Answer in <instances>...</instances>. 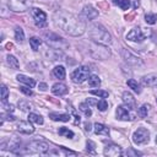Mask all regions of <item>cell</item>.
<instances>
[{
    "instance_id": "cell-11",
    "label": "cell",
    "mask_w": 157,
    "mask_h": 157,
    "mask_svg": "<svg viewBox=\"0 0 157 157\" xmlns=\"http://www.w3.org/2000/svg\"><path fill=\"white\" fill-rule=\"evenodd\" d=\"M103 155L108 156V157H119V156L123 155V150H121L120 146H118L115 144H109L104 147Z\"/></svg>"
},
{
    "instance_id": "cell-27",
    "label": "cell",
    "mask_w": 157,
    "mask_h": 157,
    "mask_svg": "<svg viewBox=\"0 0 157 157\" xmlns=\"http://www.w3.org/2000/svg\"><path fill=\"white\" fill-rule=\"evenodd\" d=\"M40 44H42V40H40L38 37H32V38H29V45H31V48H32L34 52L38 50V48H39Z\"/></svg>"
},
{
    "instance_id": "cell-30",
    "label": "cell",
    "mask_w": 157,
    "mask_h": 157,
    "mask_svg": "<svg viewBox=\"0 0 157 157\" xmlns=\"http://www.w3.org/2000/svg\"><path fill=\"white\" fill-rule=\"evenodd\" d=\"M15 39L17 42H23L25 40V32L21 27H16L15 28Z\"/></svg>"
},
{
    "instance_id": "cell-9",
    "label": "cell",
    "mask_w": 157,
    "mask_h": 157,
    "mask_svg": "<svg viewBox=\"0 0 157 157\" xmlns=\"http://www.w3.org/2000/svg\"><path fill=\"white\" fill-rule=\"evenodd\" d=\"M91 54L94 56V58H98V59H107L109 55H110V52L103 45V44H96L91 48Z\"/></svg>"
},
{
    "instance_id": "cell-31",
    "label": "cell",
    "mask_w": 157,
    "mask_h": 157,
    "mask_svg": "<svg viewBox=\"0 0 157 157\" xmlns=\"http://www.w3.org/2000/svg\"><path fill=\"white\" fill-rule=\"evenodd\" d=\"M126 83H128V86L132 90V91H135L136 93H140L141 92V90H140V86H139V83L134 80V78H129L128 81H126Z\"/></svg>"
},
{
    "instance_id": "cell-4",
    "label": "cell",
    "mask_w": 157,
    "mask_h": 157,
    "mask_svg": "<svg viewBox=\"0 0 157 157\" xmlns=\"http://www.w3.org/2000/svg\"><path fill=\"white\" fill-rule=\"evenodd\" d=\"M90 77V67L88 66H78L71 72V81L75 83H82Z\"/></svg>"
},
{
    "instance_id": "cell-19",
    "label": "cell",
    "mask_w": 157,
    "mask_h": 157,
    "mask_svg": "<svg viewBox=\"0 0 157 157\" xmlns=\"http://www.w3.org/2000/svg\"><path fill=\"white\" fill-rule=\"evenodd\" d=\"M16 78H17V81H18V82H21V83H25L26 86H29L31 88L36 86V81H34V78H32V77H28V76H26V75L18 74V75L16 76Z\"/></svg>"
},
{
    "instance_id": "cell-5",
    "label": "cell",
    "mask_w": 157,
    "mask_h": 157,
    "mask_svg": "<svg viewBox=\"0 0 157 157\" xmlns=\"http://www.w3.org/2000/svg\"><path fill=\"white\" fill-rule=\"evenodd\" d=\"M117 119L124 120V121L134 120V119H135V115H134V113L131 112V107H129V105L125 104V103L118 105V108H117Z\"/></svg>"
},
{
    "instance_id": "cell-21",
    "label": "cell",
    "mask_w": 157,
    "mask_h": 157,
    "mask_svg": "<svg viewBox=\"0 0 157 157\" xmlns=\"http://www.w3.org/2000/svg\"><path fill=\"white\" fill-rule=\"evenodd\" d=\"M93 131L96 135H104V136L109 135V129L104 124H101V123H96L93 125Z\"/></svg>"
},
{
    "instance_id": "cell-28",
    "label": "cell",
    "mask_w": 157,
    "mask_h": 157,
    "mask_svg": "<svg viewBox=\"0 0 157 157\" xmlns=\"http://www.w3.org/2000/svg\"><path fill=\"white\" fill-rule=\"evenodd\" d=\"M88 85L91 87H99L101 85V78L97 76V75H91L88 77Z\"/></svg>"
},
{
    "instance_id": "cell-29",
    "label": "cell",
    "mask_w": 157,
    "mask_h": 157,
    "mask_svg": "<svg viewBox=\"0 0 157 157\" xmlns=\"http://www.w3.org/2000/svg\"><path fill=\"white\" fill-rule=\"evenodd\" d=\"M28 120H31L32 123H36V124H39L42 125L43 124V118L36 113H29L28 114Z\"/></svg>"
},
{
    "instance_id": "cell-36",
    "label": "cell",
    "mask_w": 157,
    "mask_h": 157,
    "mask_svg": "<svg viewBox=\"0 0 157 157\" xmlns=\"http://www.w3.org/2000/svg\"><path fill=\"white\" fill-rule=\"evenodd\" d=\"M96 105H97L98 110H101V112H104V110H107V108H108V103H107V101H105L104 98L99 99V101L96 103Z\"/></svg>"
},
{
    "instance_id": "cell-44",
    "label": "cell",
    "mask_w": 157,
    "mask_h": 157,
    "mask_svg": "<svg viewBox=\"0 0 157 157\" xmlns=\"http://www.w3.org/2000/svg\"><path fill=\"white\" fill-rule=\"evenodd\" d=\"M47 87H48V86H47V83H43V82H42V83H39V88H40L42 91H45V90H47Z\"/></svg>"
},
{
    "instance_id": "cell-3",
    "label": "cell",
    "mask_w": 157,
    "mask_h": 157,
    "mask_svg": "<svg viewBox=\"0 0 157 157\" xmlns=\"http://www.w3.org/2000/svg\"><path fill=\"white\" fill-rule=\"evenodd\" d=\"M26 151L28 153H39V155H43V153H47L49 151V145L44 141H39V140H34V141H31L26 145Z\"/></svg>"
},
{
    "instance_id": "cell-20",
    "label": "cell",
    "mask_w": 157,
    "mask_h": 157,
    "mask_svg": "<svg viewBox=\"0 0 157 157\" xmlns=\"http://www.w3.org/2000/svg\"><path fill=\"white\" fill-rule=\"evenodd\" d=\"M121 99H123V102H124L125 104H128V105L131 107V108H134V107L136 105V101H135L134 96H132L130 92H128V91L123 92V94H121Z\"/></svg>"
},
{
    "instance_id": "cell-14",
    "label": "cell",
    "mask_w": 157,
    "mask_h": 157,
    "mask_svg": "<svg viewBox=\"0 0 157 157\" xmlns=\"http://www.w3.org/2000/svg\"><path fill=\"white\" fill-rule=\"evenodd\" d=\"M44 37L47 38V43L50 44V45L56 47V49H58V47H59V49H60V44H65L64 39H63L61 37L54 34V33H44Z\"/></svg>"
},
{
    "instance_id": "cell-1",
    "label": "cell",
    "mask_w": 157,
    "mask_h": 157,
    "mask_svg": "<svg viewBox=\"0 0 157 157\" xmlns=\"http://www.w3.org/2000/svg\"><path fill=\"white\" fill-rule=\"evenodd\" d=\"M53 22L56 28L69 36H82L86 31V23L78 16L66 10H56L53 15Z\"/></svg>"
},
{
    "instance_id": "cell-22",
    "label": "cell",
    "mask_w": 157,
    "mask_h": 157,
    "mask_svg": "<svg viewBox=\"0 0 157 157\" xmlns=\"http://www.w3.org/2000/svg\"><path fill=\"white\" fill-rule=\"evenodd\" d=\"M53 76L55 78H59V80H64L65 76H66V71H65V67L61 66V65H58L53 69Z\"/></svg>"
},
{
    "instance_id": "cell-23",
    "label": "cell",
    "mask_w": 157,
    "mask_h": 157,
    "mask_svg": "<svg viewBox=\"0 0 157 157\" xmlns=\"http://www.w3.org/2000/svg\"><path fill=\"white\" fill-rule=\"evenodd\" d=\"M49 118L54 121H69L70 114H58V113H49Z\"/></svg>"
},
{
    "instance_id": "cell-13",
    "label": "cell",
    "mask_w": 157,
    "mask_h": 157,
    "mask_svg": "<svg viewBox=\"0 0 157 157\" xmlns=\"http://www.w3.org/2000/svg\"><path fill=\"white\" fill-rule=\"evenodd\" d=\"M17 131L18 132H21V134H26V135H29V134H33V131H34V126H33V124H32V121L31 120H21V121H18V124H17Z\"/></svg>"
},
{
    "instance_id": "cell-46",
    "label": "cell",
    "mask_w": 157,
    "mask_h": 157,
    "mask_svg": "<svg viewBox=\"0 0 157 157\" xmlns=\"http://www.w3.org/2000/svg\"><path fill=\"white\" fill-rule=\"evenodd\" d=\"M156 101H157V98H156Z\"/></svg>"
},
{
    "instance_id": "cell-8",
    "label": "cell",
    "mask_w": 157,
    "mask_h": 157,
    "mask_svg": "<svg viewBox=\"0 0 157 157\" xmlns=\"http://www.w3.org/2000/svg\"><path fill=\"white\" fill-rule=\"evenodd\" d=\"M148 140H150V132L145 128H139L132 135V141L136 145H145L148 142Z\"/></svg>"
},
{
    "instance_id": "cell-7",
    "label": "cell",
    "mask_w": 157,
    "mask_h": 157,
    "mask_svg": "<svg viewBox=\"0 0 157 157\" xmlns=\"http://www.w3.org/2000/svg\"><path fill=\"white\" fill-rule=\"evenodd\" d=\"M120 54H121V58L125 60V63L128 64V65H131V66H142V60L139 58V56H136L135 54H132L131 52H129L128 49H121L120 50Z\"/></svg>"
},
{
    "instance_id": "cell-25",
    "label": "cell",
    "mask_w": 157,
    "mask_h": 157,
    "mask_svg": "<svg viewBox=\"0 0 157 157\" xmlns=\"http://www.w3.org/2000/svg\"><path fill=\"white\" fill-rule=\"evenodd\" d=\"M78 109H80L81 112H83L86 117H91V115H92V110H91V107H90V104H88V102H87V101H86V102L80 103Z\"/></svg>"
},
{
    "instance_id": "cell-16",
    "label": "cell",
    "mask_w": 157,
    "mask_h": 157,
    "mask_svg": "<svg viewBox=\"0 0 157 157\" xmlns=\"http://www.w3.org/2000/svg\"><path fill=\"white\" fill-rule=\"evenodd\" d=\"M81 15H82L86 20H93V18H96V17L98 16V11H97L93 6L86 5V6H83V9H82V11H81Z\"/></svg>"
},
{
    "instance_id": "cell-38",
    "label": "cell",
    "mask_w": 157,
    "mask_h": 157,
    "mask_svg": "<svg viewBox=\"0 0 157 157\" xmlns=\"http://www.w3.org/2000/svg\"><path fill=\"white\" fill-rule=\"evenodd\" d=\"M7 96H9V90L5 85H1V101L6 102L7 101Z\"/></svg>"
},
{
    "instance_id": "cell-42",
    "label": "cell",
    "mask_w": 157,
    "mask_h": 157,
    "mask_svg": "<svg viewBox=\"0 0 157 157\" xmlns=\"http://www.w3.org/2000/svg\"><path fill=\"white\" fill-rule=\"evenodd\" d=\"M126 155H128V156H130V155H134V156H141V153H140V152L134 151V150H131V148L126 151Z\"/></svg>"
},
{
    "instance_id": "cell-26",
    "label": "cell",
    "mask_w": 157,
    "mask_h": 157,
    "mask_svg": "<svg viewBox=\"0 0 157 157\" xmlns=\"http://www.w3.org/2000/svg\"><path fill=\"white\" fill-rule=\"evenodd\" d=\"M6 63L12 69H18V60L13 56V55H7L6 56Z\"/></svg>"
},
{
    "instance_id": "cell-41",
    "label": "cell",
    "mask_w": 157,
    "mask_h": 157,
    "mask_svg": "<svg viewBox=\"0 0 157 157\" xmlns=\"http://www.w3.org/2000/svg\"><path fill=\"white\" fill-rule=\"evenodd\" d=\"M61 151H63V152H64L66 156H69V155H71V156H76V155H77L76 152H74V151H70V150H66L65 147H61Z\"/></svg>"
},
{
    "instance_id": "cell-39",
    "label": "cell",
    "mask_w": 157,
    "mask_h": 157,
    "mask_svg": "<svg viewBox=\"0 0 157 157\" xmlns=\"http://www.w3.org/2000/svg\"><path fill=\"white\" fill-rule=\"evenodd\" d=\"M20 91H21L22 93H25L26 96H28V97L33 94V92H32V90H31L29 86H27V87H26V86H21V87H20Z\"/></svg>"
},
{
    "instance_id": "cell-32",
    "label": "cell",
    "mask_w": 157,
    "mask_h": 157,
    "mask_svg": "<svg viewBox=\"0 0 157 157\" xmlns=\"http://www.w3.org/2000/svg\"><path fill=\"white\" fill-rule=\"evenodd\" d=\"M145 21L148 25H155L157 21V13H146L145 15Z\"/></svg>"
},
{
    "instance_id": "cell-12",
    "label": "cell",
    "mask_w": 157,
    "mask_h": 157,
    "mask_svg": "<svg viewBox=\"0 0 157 157\" xmlns=\"http://www.w3.org/2000/svg\"><path fill=\"white\" fill-rule=\"evenodd\" d=\"M126 39L130 40V42H137V43H141V42L145 39V34L142 33L141 28H139V27H134V28L126 34Z\"/></svg>"
},
{
    "instance_id": "cell-37",
    "label": "cell",
    "mask_w": 157,
    "mask_h": 157,
    "mask_svg": "<svg viewBox=\"0 0 157 157\" xmlns=\"http://www.w3.org/2000/svg\"><path fill=\"white\" fill-rule=\"evenodd\" d=\"M86 146H87V152L88 153H92V155H94L96 153V145H94V142H92L91 140H88L87 141V144H86Z\"/></svg>"
},
{
    "instance_id": "cell-2",
    "label": "cell",
    "mask_w": 157,
    "mask_h": 157,
    "mask_svg": "<svg viewBox=\"0 0 157 157\" xmlns=\"http://www.w3.org/2000/svg\"><path fill=\"white\" fill-rule=\"evenodd\" d=\"M88 34H90V38L98 44L108 45L112 43V36L101 25H92L88 29Z\"/></svg>"
},
{
    "instance_id": "cell-18",
    "label": "cell",
    "mask_w": 157,
    "mask_h": 157,
    "mask_svg": "<svg viewBox=\"0 0 157 157\" xmlns=\"http://www.w3.org/2000/svg\"><path fill=\"white\" fill-rule=\"evenodd\" d=\"M18 145H20V141L15 136H12L9 141L1 142V150H11V151H13V150H16L18 147Z\"/></svg>"
},
{
    "instance_id": "cell-15",
    "label": "cell",
    "mask_w": 157,
    "mask_h": 157,
    "mask_svg": "<svg viewBox=\"0 0 157 157\" xmlns=\"http://www.w3.org/2000/svg\"><path fill=\"white\" fill-rule=\"evenodd\" d=\"M141 83L146 87L157 88V74H148L141 78Z\"/></svg>"
},
{
    "instance_id": "cell-24",
    "label": "cell",
    "mask_w": 157,
    "mask_h": 157,
    "mask_svg": "<svg viewBox=\"0 0 157 157\" xmlns=\"http://www.w3.org/2000/svg\"><path fill=\"white\" fill-rule=\"evenodd\" d=\"M58 132H59V135H60V136L69 137V139H72V137L75 136L74 131H72V130H70L69 128H65V126H61V128L58 130Z\"/></svg>"
},
{
    "instance_id": "cell-35",
    "label": "cell",
    "mask_w": 157,
    "mask_h": 157,
    "mask_svg": "<svg viewBox=\"0 0 157 157\" xmlns=\"http://www.w3.org/2000/svg\"><path fill=\"white\" fill-rule=\"evenodd\" d=\"M91 94L98 96L101 98H107L108 97V91H104V90H92L91 91Z\"/></svg>"
},
{
    "instance_id": "cell-33",
    "label": "cell",
    "mask_w": 157,
    "mask_h": 157,
    "mask_svg": "<svg viewBox=\"0 0 157 157\" xmlns=\"http://www.w3.org/2000/svg\"><path fill=\"white\" fill-rule=\"evenodd\" d=\"M18 107L23 110V112H29L32 109V104L28 101H20L18 102Z\"/></svg>"
},
{
    "instance_id": "cell-34",
    "label": "cell",
    "mask_w": 157,
    "mask_h": 157,
    "mask_svg": "<svg viewBox=\"0 0 157 157\" xmlns=\"http://www.w3.org/2000/svg\"><path fill=\"white\" fill-rule=\"evenodd\" d=\"M147 112H148V105L142 104V105L137 109V115H139L140 118H146V117H147Z\"/></svg>"
},
{
    "instance_id": "cell-43",
    "label": "cell",
    "mask_w": 157,
    "mask_h": 157,
    "mask_svg": "<svg viewBox=\"0 0 157 157\" xmlns=\"http://www.w3.org/2000/svg\"><path fill=\"white\" fill-rule=\"evenodd\" d=\"M85 130H86V131H91V124H90L88 121L85 123Z\"/></svg>"
},
{
    "instance_id": "cell-10",
    "label": "cell",
    "mask_w": 157,
    "mask_h": 157,
    "mask_svg": "<svg viewBox=\"0 0 157 157\" xmlns=\"http://www.w3.org/2000/svg\"><path fill=\"white\" fill-rule=\"evenodd\" d=\"M9 7L13 12H23L27 10V0H9Z\"/></svg>"
},
{
    "instance_id": "cell-45",
    "label": "cell",
    "mask_w": 157,
    "mask_h": 157,
    "mask_svg": "<svg viewBox=\"0 0 157 157\" xmlns=\"http://www.w3.org/2000/svg\"><path fill=\"white\" fill-rule=\"evenodd\" d=\"M121 1H123V0H112V2H113L114 5H118V6L121 4Z\"/></svg>"
},
{
    "instance_id": "cell-40",
    "label": "cell",
    "mask_w": 157,
    "mask_h": 157,
    "mask_svg": "<svg viewBox=\"0 0 157 157\" xmlns=\"http://www.w3.org/2000/svg\"><path fill=\"white\" fill-rule=\"evenodd\" d=\"M2 108H4V109L7 112V113H11V112H13V109H15L12 104H7L6 102H2Z\"/></svg>"
},
{
    "instance_id": "cell-6",
    "label": "cell",
    "mask_w": 157,
    "mask_h": 157,
    "mask_svg": "<svg viewBox=\"0 0 157 157\" xmlns=\"http://www.w3.org/2000/svg\"><path fill=\"white\" fill-rule=\"evenodd\" d=\"M31 16L37 27L42 28L47 25V13L43 10H40L38 7H33V9H31Z\"/></svg>"
},
{
    "instance_id": "cell-17",
    "label": "cell",
    "mask_w": 157,
    "mask_h": 157,
    "mask_svg": "<svg viewBox=\"0 0 157 157\" xmlns=\"http://www.w3.org/2000/svg\"><path fill=\"white\" fill-rule=\"evenodd\" d=\"M67 92H69V90H67L66 85H64V83L56 82V83H54V85L52 86V93L55 94V96H64V94H66Z\"/></svg>"
}]
</instances>
